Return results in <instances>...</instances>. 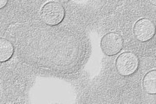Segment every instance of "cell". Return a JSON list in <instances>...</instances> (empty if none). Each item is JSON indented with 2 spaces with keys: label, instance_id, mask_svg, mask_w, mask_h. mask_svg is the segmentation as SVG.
Listing matches in <instances>:
<instances>
[{
  "label": "cell",
  "instance_id": "6",
  "mask_svg": "<svg viewBox=\"0 0 156 104\" xmlns=\"http://www.w3.org/2000/svg\"><path fill=\"white\" fill-rule=\"evenodd\" d=\"M13 45L9 40L0 38V62H4L11 58L13 54Z\"/></svg>",
  "mask_w": 156,
  "mask_h": 104
},
{
  "label": "cell",
  "instance_id": "7",
  "mask_svg": "<svg viewBox=\"0 0 156 104\" xmlns=\"http://www.w3.org/2000/svg\"><path fill=\"white\" fill-rule=\"evenodd\" d=\"M7 3H8V0H0V9L4 8Z\"/></svg>",
  "mask_w": 156,
  "mask_h": 104
},
{
  "label": "cell",
  "instance_id": "5",
  "mask_svg": "<svg viewBox=\"0 0 156 104\" xmlns=\"http://www.w3.org/2000/svg\"><path fill=\"white\" fill-rule=\"evenodd\" d=\"M143 89L149 94L156 93V70L149 71L143 79Z\"/></svg>",
  "mask_w": 156,
  "mask_h": 104
},
{
  "label": "cell",
  "instance_id": "2",
  "mask_svg": "<svg viewBox=\"0 0 156 104\" xmlns=\"http://www.w3.org/2000/svg\"><path fill=\"white\" fill-rule=\"evenodd\" d=\"M115 67L119 74L123 76L132 75L139 67L137 56L131 52H125L116 59Z\"/></svg>",
  "mask_w": 156,
  "mask_h": 104
},
{
  "label": "cell",
  "instance_id": "1",
  "mask_svg": "<svg viewBox=\"0 0 156 104\" xmlns=\"http://www.w3.org/2000/svg\"><path fill=\"white\" fill-rule=\"evenodd\" d=\"M65 9L61 3L58 2H48L41 9V17L44 23L48 26H57L63 21Z\"/></svg>",
  "mask_w": 156,
  "mask_h": 104
},
{
  "label": "cell",
  "instance_id": "8",
  "mask_svg": "<svg viewBox=\"0 0 156 104\" xmlns=\"http://www.w3.org/2000/svg\"><path fill=\"white\" fill-rule=\"evenodd\" d=\"M150 1V3H152L153 5H156V0H149Z\"/></svg>",
  "mask_w": 156,
  "mask_h": 104
},
{
  "label": "cell",
  "instance_id": "4",
  "mask_svg": "<svg viewBox=\"0 0 156 104\" xmlns=\"http://www.w3.org/2000/svg\"><path fill=\"white\" fill-rule=\"evenodd\" d=\"M133 34L140 42H147L155 34V26L152 21L147 18L140 19L133 27Z\"/></svg>",
  "mask_w": 156,
  "mask_h": 104
},
{
  "label": "cell",
  "instance_id": "3",
  "mask_svg": "<svg viewBox=\"0 0 156 104\" xmlns=\"http://www.w3.org/2000/svg\"><path fill=\"white\" fill-rule=\"evenodd\" d=\"M123 39L121 35L115 32L106 34L100 42V48L103 53L107 56H114L122 49Z\"/></svg>",
  "mask_w": 156,
  "mask_h": 104
}]
</instances>
